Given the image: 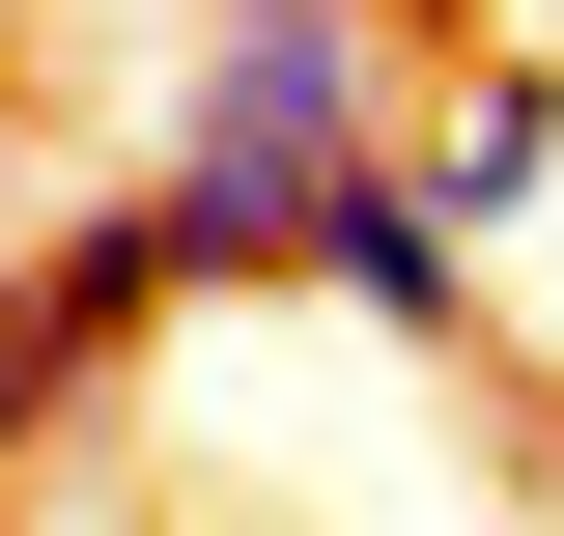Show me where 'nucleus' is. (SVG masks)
<instances>
[{
    "instance_id": "obj_1",
    "label": "nucleus",
    "mask_w": 564,
    "mask_h": 536,
    "mask_svg": "<svg viewBox=\"0 0 564 536\" xmlns=\"http://www.w3.org/2000/svg\"><path fill=\"white\" fill-rule=\"evenodd\" d=\"M367 85H395V57H367V0H226V29H198V141L141 170L170 282H282V255H311V170L395 141Z\"/></svg>"
},
{
    "instance_id": "obj_2",
    "label": "nucleus",
    "mask_w": 564,
    "mask_h": 536,
    "mask_svg": "<svg viewBox=\"0 0 564 536\" xmlns=\"http://www.w3.org/2000/svg\"><path fill=\"white\" fill-rule=\"evenodd\" d=\"M170 311H198V282H170V226H141V199L29 226V255H0V452H29V424H85V396H113Z\"/></svg>"
},
{
    "instance_id": "obj_3",
    "label": "nucleus",
    "mask_w": 564,
    "mask_h": 536,
    "mask_svg": "<svg viewBox=\"0 0 564 536\" xmlns=\"http://www.w3.org/2000/svg\"><path fill=\"white\" fill-rule=\"evenodd\" d=\"M282 282H339L367 339H480V255H452V199H423L395 141H339V170H311V255Z\"/></svg>"
},
{
    "instance_id": "obj_4",
    "label": "nucleus",
    "mask_w": 564,
    "mask_h": 536,
    "mask_svg": "<svg viewBox=\"0 0 564 536\" xmlns=\"http://www.w3.org/2000/svg\"><path fill=\"white\" fill-rule=\"evenodd\" d=\"M395 170L452 199V255H480V226H508V199L564 170V85H536V57H480V85H452V141H395Z\"/></svg>"
},
{
    "instance_id": "obj_5",
    "label": "nucleus",
    "mask_w": 564,
    "mask_h": 536,
    "mask_svg": "<svg viewBox=\"0 0 564 536\" xmlns=\"http://www.w3.org/2000/svg\"><path fill=\"white\" fill-rule=\"evenodd\" d=\"M0 536H29V508H0Z\"/></svg>"
}]
</instances>
